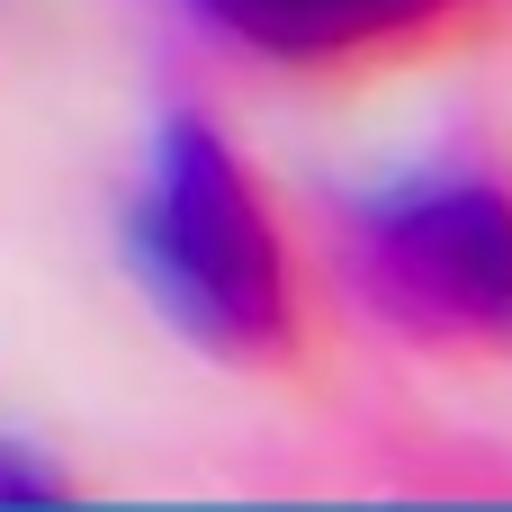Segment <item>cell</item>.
<instances>
[{"label":"cell","instance_id":"cell-1","mask_svg":"<svg viewBox=\"0 0 512 512\" xmlns=\"http://www.w3.org/2000/svg\"><path fill=\"white\" fill-rule=\"evenodd\" d=\"M126 252L153 315L207 360L252 378H288L306 360V297H297L288 234L252 162L207 117H162L135 216H126Z\"/></svg>","mask_w":512,"mask_h":512},{"label":"cell","instance_id":"cell-2","mask_svg":"<svg viewBox=\"0 0 512 512\" xmlns=\"http://www.w3.org/2000/svg\"><path fill=\"white\" fill-rule=\"evenodd\" d=\"M351 297L414 351L512 360V180L414 171L342 216Z\"/></svg>","mask_w":512,"mask_h":512},{"label":"cell","instance_id":"cell-3","mask_svg":"<svg viewBox=\"0 0 512 512\" xmlns=\"http://www.w3.org/2000/svg\"><path fill=\"white\" fill-rule=\"evenodd\" d=\"M216 45L297 72V81H369L414 72L495 27L504 0H180Z\"/></svg>","mask_w":512,"mask_h":512},{"label":"cell","instance_id":"cell-4","mask_svg":"<svg viewBox=\"0 0 512 512\" xmlns=\"http://www.w3.org/2000/svg\"><path fill=\"white\" fill-rule=\"evenodd\" d=\"M63 504H72V486H63L36 450L0 441V512H63Z\"/></svg>","mask_w":512,"mask_h":512}]
</instances>
